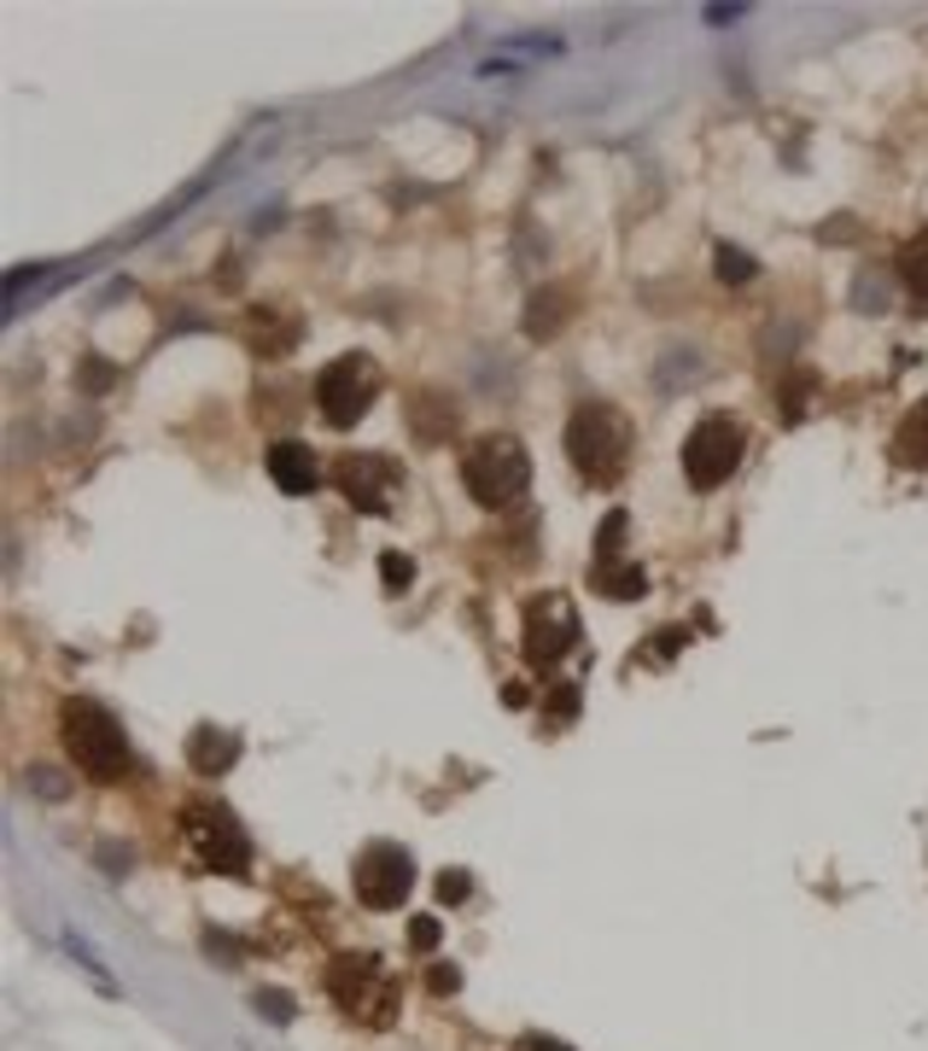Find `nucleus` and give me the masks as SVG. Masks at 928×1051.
Instances as JSON below:
<instances>
[{"label": "nucleus", "mask_w": 928, "mask_h": 1051, "mask_svg": "<svg viewBox=\"0 0 928 1051\" xmlns=\"http://www.w3.org/2000/svg\"><path fill=\"white\" fill-rule=\"evenodd\" d=\"M462 485L479 508H508L531 485V456L514 432H485L462 450Z\"/></svg>", "instance_id": "1"}, {"label": "nucleus", "mask_w": 928, "mask_h": 1051, "mask_svg": "<svg viewBox=\"0 0 928 1051\" xmlns=\"http://www.w3.org/2000/svg\"><path fill=\"white\" fill-rule=\"evenodd\" d=\"M590 579H595V590H602V596H613V602H631V596H643V585H648L636 561H595Z\"/></svg>", "instance_id": "16"}, {"label": "nucleus", "mask_w": 928, "mask_h": 1051, "mask_svg": "<svg viewBox=\"0 0 928 1051\" xmlns=\"http://www.w3.org/2000/svg\"><path fill=\"white\" fill-rule=\"evenodd\" d=\"M753 275V258L741 252V245H718V281L736 286V281H748Z\"/></svg>", "instance_id": "21"}, {"label": "nucleus", "mask_w": 928, "mask_h": 1051, "mask_svg": "<svg viewBox=\"0 0 928 1051\" xmlns=\"http://www.w3.org/2000/svg\"><path fill=\"white\" fill-rule=\"evenodd\" d=\"M334 485L345 491V503L357 514H386L391 491H398V467H391L386 456H345L334 467Z\"/></svg>", "instance_id": "10"}, {"label": "nucleus", "mask_w": 928, "mask_h": 1051, "mask_svg": "<svg viewBox=\"0 0 928 1051\" xmlns=\"http://www.w3.org/2000/svg\"><path fill=\"white\" fill-rule=\"evenodd\" d=\"M409 427H415L421 444H450L456 439V403L439 398V391H421V398L409 403Z\"/></svg>", "instance_id": "14"}, {"label": "nucleus", "mask_w": 928, "mask_h": 1051, "mask_svg": "<svg viewBox=\"0 0 928 1051\" xmlns=\"http://www.w3.org/2000/svg\"><path fill=\"white\" fill-rule=\"evenodd\" d=\"M59 731H65V754L94 782H117L123 771H129V736H123V725L99 707V701L71 695L65 707H59Z\"/></svg>", "instance_id": "2"}, {"label": "nucleus", "mask_w": 928, "mask_h": 1051, "mask_svg": "<svg viewBox=\"0 0 928 1051\" xmlns=\"http://www.w3.org/2000/svg\"><path fill=\"white\" fill-rule=\"evenodd\" d=\"M456 970H450V964H432V976H426V987H432V994H456Z\"/></svg>", "instance_id": "25"}, {"label": "nucleus", "mask_w": 928, "mask_h": 1051, "mask_svg": "<svg viewBox=\"0 0 928 1051\" xmlns=\"http://www.w3.org/2000/svg\"><path fill=\"white\" fill-rule=\"evenodd\" d=\"M380 398V368L368 350H345L339 362H327L316 375V416L327 427H357L368 416V403Z\"/></svg>", "instance_id": "5"}, {"label": "nucleus", "mask_w": 928, "mask_h": 1051, "mask_svg": "<svg viewBox=\"0 0 928 1051\" xmlns=\"http://www.w3.org/2000/svg\"><path fill=\"white\" fill-rule=\"evenodd\" d=\"M181 835L193 841L204 871H217V876H245L252 871V841H245V830L234 823V812L217 807V800L181 807Z\"/></svg>", "instance_id": "6"}, {"label": "nucleus", "mask_w": 928, "mask_h": 1051, "mask_svg": "<svg viewBox=\"0 0 928 1051\" xmlns=\"http://www.w3.org/2000/svg\"><path fill=\"white\" fill-rule=\"evenodd\" d=\"M439 917H415L409 923V946H415V953H432V946H439Z\"/></svg>", "instance_id": "24"}, {"label": "nucleus", "mask_w": 928, "mask_h": 1051, "mask_svg": "<svg viewBox=\"0 0 928 1051\" xmlns=\"http://www.w3.org/2000/svg\"><path fill=\"white\" fill-rule=\"evenodd\" d=\"M380 579H386L391 596H403L409 585H415V561H409V555H398V549H386V555H380Z\"/></svg>", "instance_id": "20"}, {"label": "nucleus", "mask_w": 928, "mask_h": 1051, "mask_svg": "<svg viewBox=\"0 0 928 1051\" xmlns=\"http://www.w3.org/2000/svg\"><path fill=\"white\" fill-rule=\"evenodd\" d=\"M526 1051H572V1045H561V1040H531Z\"/></svg>", "instance_id": "27"}, {"label": "nucleus", "mask_w": 928, "mask_h": 1051, "mask_svg": "<svg viewBox=\"0 0 928 1051\" xmlns=\"http://www.w3.org/2000/svg\"><path fill=\"white\" fill-rule=\"evenodd\" d=\"M894 462L899 467H928V403H917L894 432Z\"/></svg>", "instance_id": "15"}, {"label": "nucleus", "mask_w": 928, "mask_h": 1051, "mask_svg": "<svg viewBox=\"0 0 928 1051\" xmlns=\"http://www.w3.org/2000/svg\"><path fill=\"white\" fill-rule=\"evenodd\" d=\"M625 532H631V514L625 508H613L602 532H595V561H619V549H625Z\"/></svg>", "instance_id": "19"}, {"label": "nucleus", "mask_w": 928, "mask_h": 1051, "mask_svg": "<svg viewBox=\"0 0 928 1051\" xmlns=\"http://www.w3.org/2000/svg\"><path fill=\"white\" fill-rule=\"evenodd\" d=\"M263 467H270L275 491H286V497H309V491L321 485V462H316V450H309L304 439H275Z\"/></svg>", "instance_id": "11"}, {"label": "nucleus", "mask_w": 928, "mask_h": 1051, "mask_svg": "<svg viewBox=\"0 0 928 1051\" xmlns=\"http://www.w3.org/2000/svg\"><path fill=\"white\" fill-rule=\"evenodd\" d=\"M899 275H905V286H911L917 298H928V234H917L911 245H905V258H899Z\"/></svg>", "instance_id": "18"}, {"label": "nucleus", "mask_w": 928, "mask_h": 1051, "mask_svg": "<svg viewBox=\"0 0 928 1051\" xmlns=\"http://www.w3.org/2000/svg\"><path fill=\"white\" fill-rule=\"evenodd\" d=\"M520 649H526V661L538 666V672L561 666L567 654L579 649V613H572V602H567V596H531Z\"/></svg>", "instance_id": "8"}, {"label": "nucleus", "mask_w": 928, "mask_h": 1051, "mask_svg": "<svg viewBox=\"0 0 928 1051\" xmlns=\"http://www.w3.org/2000/svg\"><path fill=\"white\" fill-rule=\"evenodd\" d=\"M467 894H473V876H467V871H439V900H444V905H462Z\"/></svg>", "instance_id": "23"}, {"label": "nucleus", "mask_w": 928, "mask_h": 1051, "mask_svg": "<svg viewBox=\"0 0 928 1051\" xmlns=\"http://www.w3.org/2000/svg\"><path fill=\"white\" fill-rule=\"evenodd\" d=\"M741 450H748V427L730 416H707L689 427L684 439V480L695 491H718L741 467Z\"/></svg>", "instance_id": "7"}, {"label": "nucleus", "mask_w": 928, "mask_h": 1051, "mask_svg": "<svg viewBox=\"0 0 928 1051\" xmlns=\"http://www.w3.org/2000/svg\"><path fill=\"white\" fill-rule=\"evenodd\" d=\"M567 322V293H538L531 298V311H526V334L531 339H549V327H561Z\"/></svg>", "instance_id": "17"}, {"label": "nucleus", "mask_w": 928, "mask_h": 1051, "mask_svg": "<svg viewBox=\"0 0 928 1051\" xmlns=\"http://www.w3.org/2000/svg\"><path fill=\"white\" fill-rule=\"evenodd\" d=\"M252 1005H257V1017H263V1022H293V999H286V994H270V987H263Z\"/></svg>", "instance_id": "22"}, {"label": "nucleus", "mask_w": 928, "mask_h": 1051, "mask_svg": "<svg viewBox=\"0 0 928 1051\" xmlns=\"http://www.w3.org/2000/svg\"><path fill=\"white\" fill-rule=\"evenodd\" d=\"M245 339H252L257 357H293L298 339H304V322L293 311H281V304H257V311L245 316Z\"/></svg>", "instance_id": "12"}, {"label": "nucleus", "mask_w": 928, "mask_h": 1051, "mask_svg": "<svg viewBox=\"0 0 928 1051\" xmlns=\"http://www.w3.org/2000/svg\"><path fill=\"white\" fill-rule=\"evenodd\" d=\"M700 18H707V24H736V18H748V7H707Z\"/></svg>", "instance_id": "26"}, {"label": "nucleus", "mask_w": 928, "mask_h": 1051, "mask_svg": "<svg viewBox=\"0 0 928 1051\" xmlns=\"http://www.w3.org/2000/svg\"><path fill=\"white\" fill-rule=\"evenodd\" d=\"M327 994L357 1022H375V1028H391L398 1022V981L380 970L375 953H339L327 964Z\"/></svg>", "instance_id": "4"}, {"label": "nucleus", "mask_w": 928, "mask_h": 1051, "mask_svg": "<svg viewBox=\"0 0 928 1051\" xmlns=\"http://www.w3.org/2000/svg\"><path fill=\"white\" fill-rule=\"evenodd\" d=\"M409 889H415V859L398 841H375V848L357 853V900L368 912H398Z\"/></svg>", "instance_id": "9"}, {"label": "nucleus", "mask_w": 928, "mask_h": 1051, "mask_svg": "<svg viewBox=\"0 0 928 1051\" xmlns=\"http://www.w3.org/2000/svg\"><path fill=\"white\" fill-rule=\"evenodd\" d=\"M567 456L590 485H613L631 462V421L608 403H584L567 421Z\"/></svg>", "instance_id": "3"}, {"label": "nucleus", "mask_w": 928, "mask_h": 1051, "mask_svg": "<svg viewBox=\"0 0 928 1051\" xmlns=\"http://www.w3.org/2000/svg\"><path fill=\"white\" fill-rule=\"evenodd\" d=\"M188 759H193L199 777H222V771L240 759V736L222 731V725H199V731L188 736Z\"/></svg>", "instance_id": "13"}]
</instances>
